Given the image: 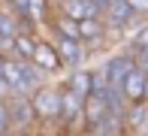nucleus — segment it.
Segmentation results:
<instances>
[{
	"label": "nucleus",
	"instance_id": "12",
	"mask_svg": "<svg viewBox=\"0 0 148 136\" xmlns=\"http://www.w3.org/2000/svg\"><path fill=\"white\" fill-rule=\"evenodd\" d=\"M55 30H58V33H64V36H76V39H82V30H79V18L66 15V12L55 15Z\"/></svg>",
	"mask_w": 148,
	"mask_h": 136
},
{
	"label": "nucleus",
	"instance_id": "13",
	"mask_svg": "<svg viewBox=\"0 0 148 136\" xmlns=\"http://www.w3.org/2000/svg\"><path fill=\"white\" fill-rule=\"evenodd\" d=\"M27 21L30 24H45V0H30Z\"/></svg>",
	"mask_w": 148,
	"mask_h": 136
},
{
	"label": "nucleus",
	"instance_id": "2",
	"mask_svg": "<svg viewBox=\"0 0 148 136\" xmlns=\"http://www.w3.org/2000/svg\"><path fill=\"white\" fill-rule=\"evenodd\" d=\"M6 103H9L12 133L30 130V127H33V121H36V109H33V100H30V94H9V97H6Z\"/></svg>",
	"mask_w": 148,
	"mask_h": 136
},
{
	"label": "nucleus",
	"instance_id": "15",
	"mask_svg": "<svg viewBox=\"0 0 148 136\" xmlns=\"http://www.w3.org/2000/svg\"><path fill=\"white\" fill-rule=\"evenodd\" d=\"M127 3H130V9L136 15H148V0H127Z\"/></svg>",
	"mask_w": 148,
	"mask_h": 136
},
{
	"label": "nucleus",
	"instance_id": "17",
	"mask_svg": "<svg viewBox=\"0 0 148 136\" xmlns=\"http://www.w3.org/2000/svg\"><path fill=\"white\" fill-rule=\"evenodd\" d=\"M145 100H148V79H145Z\"/></svg>",
	"mask_w": 148,
	"mask_h": 136
},
{
	"label": "nucleus",
	"instance_id": "5",
	"mask_svg": "<svg viewBox=\"0 0 148 136\" xmlns=\"http://www.w3.org/2000/svg\"><path fill=\"white\" fill-rule=\"evenodd\" d=\"M30 60L45 73V76H58L60 70H66L64 60H60V54H58V49H55V43H49V39H39V43H36Z\"/></svg>",
	"mask_w": 148,
	"mask_h": 136
},
{
	"label": "nucleus",
	"instance_id": "16",
	"mask_svg": "<svg viewBox=\"0 0 148 136\" xmlns=\"http://www.w3.org/2000/svg\"><path fill=\"white\" fill-rule=\"evenodd\" d=\"M88 3H91V6H97V12L103 15V9H106V3H109V0H88Z\"/></svg>",
	"mask_w": 148,
	"mask_h": 136
},
{
	"label": "nucleus",
	"instance_id": "8",
	"mask_svg": "<svg viewBox=\"0 0 148 136\" xmlns=\"http://www.w3.org/2000/svg\"><path fill=\"white\" fill-rule=\"evenodd\" d=\"M39 39L33 36V27H24L21 33H15V43H12V58H24L30 60L33 58V49H36Z\"/></svg>",
	"mask_w": 148,
	"mask_h": 136
},
{
	"label": "nucleus",
	"instance_id": "3",
	"mask_svg": "<svg viewBox=\"0 0 148 136\" xmlns=\"http://www.w3.org/2000/svg\"><path fill=\"white\" fill-rule=\"evenodd\" d=\"M60 94H64L60 124H64L66 130H76L79 124H85V97H82V94H76L70 85H64V88H60Z\"/></svg>",
	"mask_w": 148,
	"mask_h": 136
},
{
	"label": "nucleus",
	"instance_id": "14",
	"mask_svg": "<svg viewBox=\"0 0 148 136\" xmlns=\"http://www.w3.org/2000/svg\"><path fill=\"white\" fill-rule=\"evenodd\" d=\"M0 133H12V118H9V103L0 97Z\"/></svg>",
	"mask_w": 148,
	"mask_h": 136
},
{
	"label": "nucleus",
	"instance_id": "11",
	"mask_svg": "<svg viewBox=\"0 0 148 136\" xmlns=\"http://www.w3.org/2000/svg\"><path fill=\"white\" fill-rule=\"evenodd\" d=\"M60 12L79 18V21H82V18H91V15H100L97 6H91L88 0H60Z\"/></svg>",
	"mask_w": 148,
	"mask_h": 136
},
{
	"label": "nucleus",
	"instance_id": "6",
	"mask_svg": "<svg viewBox=\"0 0 148 136\" xmlns=\"http://www.w3.org/2000/svg\"><path fill=\"white\" fill-rule=\"evenodd\" d=\"M133 18H139V15L130 9V3H127V0H109V3H106V9H103V21H106L109 30H124Z\"/></svg>",
	"mask_w": 148,
	"mask_h": 136
},
{
	"label": "nucleus",
	"instance_id": "7",
	"mask_svg": "<svg viewBox=\"0 0 148 136\" xmlns=\"http://www.w3.org/2000/svg\"><path fill=\"white\" fill-rule=\"evenodd\" d=\"M145 79H148V70L142 64H136L130 73H127V79H124V97L130 100V103L145 100Z\"/></svg>",
	"mask_w": 148,
	"mask_h": 136
},
{
	"label": "nucleus",
	"instance_id": "10",
	"mask_svg": "<svg viewBox=\"0 0 148 136\" xmlns=\"http://www.w3.org/2000/svg\"><path fill=\"white\" fill-rule=\"evenodd\" d=\"M79 30H82L85 43H97V39H103V33H106V21H103V15L82 18V21H79Z\"/></svg>",
	"mask_w": 148,
	"mask_h": 136
},
{
	"label": "nucleus",
	"instance_id": "1",
	"mask_svg": "<svg viewBox=\"0 0 148 136\" xmlns=\"http://www.w3.org/2000/svg\"><path fill=\"white\" fill-rule=\"evenodd\" d=\"M33 100V109H36V121L39 124H55L60 121V109H64V94H60V88H36V91L30 94Z\"/></svg>",
	"mask_w": 148,
	"mask_h": 136
},
{
	"label": "nucleus",
	"instance_id": "9",
	"mask_svg": "<svg viewBox=\"0 0 148 136\" xmlns=\"http://www.w3.org/2000/svg\"><path fill=\"white\" fill-rule=\"evenodd\" d=\"M66 85H70L76 94H82V97L88 100V94L94 91V73H91V70H82V67H76V70L70 73V79H66Z\"/></svg>",
	"mask_w": 148,
	"mask_h": 136
},
{
	"label": "nucleus",
	"instance_id": "4",
	"mask_svg": "<svg viewBox=\"0 0 148 136\" xmlns=\"http://www.w3.org/2000/svg\"><path fill=\"white\" fill-rule=\"evenodd\" d=\"M55 49L60 54V60H64L66 70H76V67L85 64V39H76V36H64V33L55 30Z\"/></svg>",
	"mask_w": 148,
	"mask_h": 136
}]
</instances>
